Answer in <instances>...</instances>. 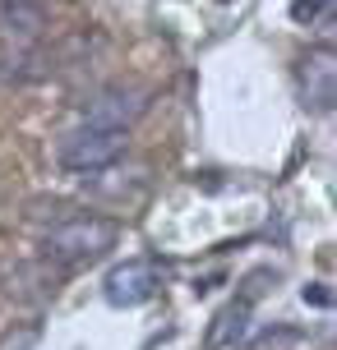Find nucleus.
Masks as SVG:
<instances>
[{"mask_svg": "<svg viewBox=\"0 0 337 350\" xmlns=\"http://www.w3.org/2000/svg\"><path fill=\"white\" fill-rule=\"evenodd\" d=\"M121 240V226L111 221V217H65V221H55L47 235H42V258L47 262H60V267H79V262H92L102 258L107 249H116Z\"/></svg>", "mask_w": 337, "mask_h": 350, "instance_id": "f257e3e1", "label": "nucleus"}, {"mask_svg": "<svg viewBox=\"0 0 337 350\" xmlns=\"http://www.w3.org/2000/svg\"><path fill=\"white\" fill-rule=\"evenodd\" d=\"M129 148V129H107V124H79L70 129L65 139L55 143V161L74 175H92V171H107L125 157Z\"/></svg>", "mask_w": 337, "mask_h": 350, "instance_id": "f03ea898", "label": "nucleus"}, {"mask_svg": "<svg viewBox=\"0 0 337 350\" xmlns=\"http://www.w3.org/2000/svg\"><path fill=\"white\" fill-rule=\"evenodd\" d=\"M158 262L153 258H129L121 262V267H111L107 281H102V295H107L111 309H139V304H148V299L158 295Z\"/></svg>", "mask_w": 337, "mask_h": 350, "instance_id": "7ed1b4c3", "label": "nucleus"}, {"mask_svg": "<svg viewBox=\"0 0 337 350\" xmlns=\"http://www.w3.org/2000/svg\"><path fill=\"white\" fill-rule=\"evenodd\" d=\"M148 111V92L143 88H107L97 92L92 106L84 111V124H107V129H129Z\"/></svg>", "mask_w": 337, "mask_h": 350, "instance_id": "20e7f679", "label": "nucleus"}, {"mask_svg": "<svg viewBox=\"0 0 337 350\" xmlns=\"http://www.w3.org/2000/svg\"><path fill=\"white\" fill-rule=\"evenodd\" d=\"M296 88H301V102L314 111H333L337 102V70H333V51H314L296 65Z\"/></svg>", "mask_w": 337, "mask_h": 350, "instance_id": "39448f33", "label": "nucleus"}, {"mask_svg": "<svg viewBox=\"0 0 337 350\" xmlns=\"http://www.w3.org/2000/svg\"><path fill=\"white\" fill-rule=\"evenodd\" d=\"M245 332H249V299H240V304L222 309V314H217V323L208 327V350L236 346V341H245Z\"/></svg>", "mask_w": 337, "mask_h": 350, "instance_id": "423d86ee", "label": "nucleus"}, {"mask_svg": "<svg viewBox=\"0 0 337 350\" xmlns=\"http://www.w3.org/2000/svg\"><path fill=\"white\" fill-rule=\"evenodd\" d=\"M0 23H5L10 33H37V28H42V10L28 5V0H5V5H0Z\"/></svg>", "mask_w": 337, "mask_h": 350, "instance_id": "0eeeda50", "label": "nucleus"}, {"mask_svg": "<svg viewBox=\"0 0 337 350\" xmlns=\"http://www.w3.org/2000/svg\"><path fill=\"white\" fill-rule=\"evenodd\" d=\"M328 5H333V0H296V5H291V18H296V23H314Z\"/></svg>", "mask_w": 337, "mask_h": 350, "instance_id": "6e6552de", "label": "nucleus"}, {"mask_svg": "<svg viewBox=\"0 0 337 350\" xmlns=\"http://www.w3.org/2000/svg\"><path fill=\"white\" fill-rule=\"evenodd\" d=\"M305 304H319V309H328V304H333V295H328L323 286H305Z\"/></svg>", "mask_w": 337, "mask_h": 350, "instance_id": "1a4fd4ad", "label": "nucleus"}]
</instances>
